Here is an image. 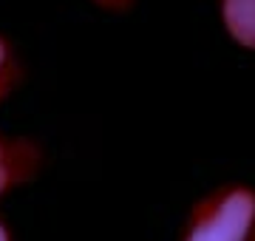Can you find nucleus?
<instances>
[{"label":"nucleus","instance_id":"1","mask_svg":"<svg viewBox=\"0 0 255 241\" xmlns=\"http://www.w3.org/2000/svg\"><path fill=\"white\" fill-rule=\"evenodd\" d=\"M255 219V199L247 190H233L213 213L193 227L187 241H244Z\"/></svg>","mask_w":255,"mask_h":241},{"label":"nucleus","instance_id":"4","mask_svg":"<svg viewBox=\"0 0 255 241\" xmlns=\"http://www.w3.org/2000/svg\"><path fill=\"white\" fill-rule=\"evenodd\" d=\"M3 63H6V48H3V43H0V71H3Z\"/></svg>","mask_w":255,"mask_h":241},{"label":"nucleus","instance_id":"2","mask_svg":"<svg viewBox=\"0 0 255 241\" xmlns=\"http://www.w3.org/2000/svg\"><path fill=\"white\" fill-rule=\"evenodd\" d=\"M224 20L238 43L255 48V0H224Z\"/></svg>","mask_w":255,"mask_h":241},{"label":"nucleus","instance_id":"5","mask_svg":"<svg viewBox=\"0 0 255 241\" xmlns=\"http://www.w3.org/2000/svg\"><path fill=\"white\" fill-rule=\"evenodd\" d=\"M0 241H9V239H6V230H3V227H0Z\"/></svg>","mask_w":255,"mask_h":241},{"label":"nucleus","instance_id":"3","mask_svg":"<svg viewBox=\"0 0 255 241\" xmlns=\"http://www.w3.org/2000/svg\"><path fill=\"white\" fill-rule=\"evenodd\" d=\"M9 185V159H6V150L0 148V190Z\"/></svg>","mask_w":255,"mask_h":241}]
</instances>
